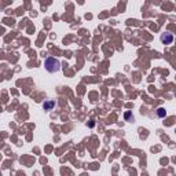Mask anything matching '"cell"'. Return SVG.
<instances>
[{
  "label": "cell",
  "mask_w": 176,
  "mask_h": 176,
  "mask_svg": "<svg viewBox=\"0 0 176 176\" xmlns=\"http://www.w3.org/2000/svg\"><path fill=\"white\" fill-rule=\"evenodd\" d=\"M44 66H46V69L50 73H55V72H58V70L61 69V62L58 61L57 58L50 57V58H47V59H46Z\"/></svg>",
  "instance_id": "1"
},
{
  "label": "cell",
  "mask_w": 176,
  "mask_h": 176,
  "mask_svg": "<svg viewBox=\"0 0 176 176\" xmlns=\"http://www.w3.org/2000/svg\"><path fill=\"white\" fill-rule=\"evenodd\" d=\"M161 42H162V44H172V42H173V35L169 33V32L162 33L161 35Z\"/></svg>",
  "instance_id": "2"
},
{
  "label": "cell",
  "mask_w": 176,
  "mask_h": 176,
  "mask_svg": "<svg viewBox=\"0 0 176 176\" xmlns=\"http://www.w3.org/2000/svg\"><path fill=\"white\" fill-rule=\"evenodd\" d=\"M54 106H55V102H54V100H47V102L43 103V107H44V110H47V112L51 110Z\"/></svg>",
  "instance_id": "3"
},
{
  "label": "cell",
  "mask_w": 176,
  "mask_h": 176,
  "mask_svg": "<svg viewBox=\"0 0 176 176\" xmlns=\"http://www.w3.org/2000/svg\"><path fill=\"white\" fill-rule=\"evenodd\" d=\"M157 116L161 117V118H164L166 116V110L164 109V107H158V109H157Z\"/></svg>",
  "instance_id": "4"
},
{
  "label": "cell",
  "mask_w": 176,
  "mask_h": 176,
  "mask_svg": "<svg viewBox=\"0 0 176 176\" xmlns=\"http://www.w3.org/2000/svg\"><path fill=\"white\" fill-rule=\"evenodd\" d=\"M130 117H131V113H128V112H127V113H125V118L128 120V118H130Z\"/></svg>",
  "instance_id": "5"
}]
</instances>
